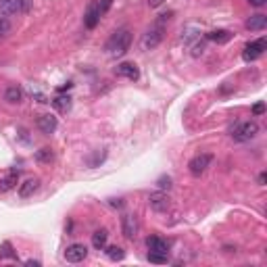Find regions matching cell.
Here are the masks:
<instances>
[{"label": "cell", "instance_id": "1f68e13d", "mask_svg": "<svg viewBox=\"0 0 267 267\" xmlns=\"http://www.w3.org/2000/svg\"><path fill=\"white\" fill-rule=\"evenodd\" d=\"M25 265H30V267H40V261H34V259H30V261H25Z\"/></svg>", "mask_w": 267, "mask_h": 267}, {"label": "cell", "instance_id": "484cf974", "mask_svg": "<svg viewBox=\"0 0 267 267\" xmlns=\"http://www.w3.org/2000/svg\"><path fill=\"white\" fill-rule=\"evenodd\" d=\"M157 186H159L161 190H169V188H171V177H167V175L159 177V182H157Z\"/></svg>", "mask_w": 267, "mask_h": 267}, {"label": "cell", "instance_id": "6da1fadb", "mask_svg": "<svg viewBox=\"0 0 267 267\" xmlns=\"http://www.w3.org/2000/svg\"><path fill=\"white\" fill-rule=\"evenodd\" d=\"M169 17H171V13H169V15H161V17L144 32L142 40H140V46H142V50H152V48H157V46L161 44L163 34H165V23L169 21Z\"/></svg>", "mask_w": 267, "mask_h": 267}, {"label": "cell", "instance_id": "9a60e30c", "mask_svg": "<svg viewBox=\"0 0 267 267\" xmlns=\"http://www.w3.org/2000/svg\"><path fill=\"white\" fill-rule=\"evenodd\" d=\"M21 11V0H0V15H17Z\"/></svg>", "mask_w": 267, "mask_h": 267}, {"label": "cell", "instance_id": "5b68a950", "mask_svg": "<svg viewBox=\"0 0 267 267\" xmlns=\"http://www.w3.org/2000/svg\"><path fill=\"white\" fill-rule=\"evenodd\" d=\"M213 163V157H211V154H196V157L188 163V169H190V173L192 175H203L207 169H209V165Z\"/></svg>", "mask_w": 267, "mask_h": 267}, {"label": "cell", "instance_id": "cb8c5ba5", "mask_svg": "<svg viewBox=\"0 0 267 267\" xmlns=\"http://www.w3.org/2000/svg\"><path fill=\"white\" fill-rule=\"evenodd\" d=\"M148 261L150 263H159V265H165L167 263V255H163V252H148Z\"/></svg>", "mask_w": 267, "mask_h": 267}, {"label": "cell", "instance_id": "7a4b0ae2", "mask_svg": "<svg viewBox=\"0 0 267 267\" xmlns=\"http://www.w3.org/2000/svg\"><path fill=\"white\" fill-rule=\"evenodd\" d=\"M130 44H132V32L130 30H119L109 38L105 48H107V52L111 54V57H123V54L130 50Z\"/></svg>", "mask_w": 267, "mask_h": 267}, {"label": "cell", "instance_id": "4316f807", "mask_svg": "<svg viewBox=\"0 0 267 267\" xmlns=\"http://www.w3.org/2000/svg\"><path fill=\"white\" fill-rule=\"evenodd\" d=\"M203 52H205V42H196L192 48V57H201Z\"/></svg>", "mask_w": 267, "mask_h": 267}, {"label": "cell", "instance_id": "2e32d148", "mask_svg": "<svg viewBox=\"0 0 267 267\" xmlns=\"http://www.w3.org/2000/svg\"><path fill=\"white\" fill-rule=\"evenodd\" d=\"M246 27L250 32H261L267 27V17L261 15V13H257V15H252L250 19H246Z\"/></svg>", "mask_w": 267, "mask_h": 267}, {"label": "cell", "instance_id": "5bb4252c", "mask_svg": "<svg viewBox=\"0 0 267 267\" xmlns=\"http://www.w3.org/2000/svg\"><path fill=\"white\" fill-rule=\"evenodd\" d=\"M38 188H40V180L38 177H30V180H25L23 184H19V196H21V199H30Z\"/></svg>", "mask_w": 267, "mask_h": 267}, {"label": "cell", "instance_id": "30bf717a", "mask_svg": "<svg viewBox=\"0 0 267 267\" xmlns=\"http://www.w3.org/2000/svg\"><path fill=\"white\" fill-rule=\"evenodd\" d=\"M115 73L119 77H125V79H138L140 77V71H138V65L136 63H130V61H125V63H119L115 67Z\"/></svg>", "mask_w": 267, "mask_h": 267}, {"label": "cell", "instance_id": "83f0119b", "mask_svg": "<svg viewBox=\"0 0 267 267\" xmlns=\"http://www.w3.org/2000/svg\"><path fill=\"white\" fill-rule=\"evenodd\" d=\"M98 7H101V13L105 15V13L109 11V7H111V0H98Z\"/></svg>", "mask_w": 267, "mask_h": 267}, {"label": "cell", "instance_id": "f1b7e54d", "mask_svg": "<svg viewBox=\"0 0 267 267\" xmlns=\"http://www.w3.org/2000/svg\"><path fill=\"white\" fill-rule=\"evenodd\" d=\"M252 113H255V115H263L265 113V105L263 103H257L255 107H252Z\"/></svg>", "mask_w": 267, "mask_h": 267}, {"label": "cell", "instance_id": "d6a6232c", "mask_svg": "<svg viewBox=\"0 0 267 267\" xmlns=\"http://www.w3.org/2000/svg\"><path fill=\"white\" fill-rule=\"evenodd\" d=\"M265 180H267V175H265V173H261V175H259V184H261V186L265 184Z\"/></svg>", "mask_w": 267, "mask_h": 267}, {"label": "cell", "instance_id": "3957f363", "mask_svg": "<svg viewBox=\"0 0 267 267\" xmlns=\"http://www.w3.org/2000/svg\"><path fill=\"white\" fill-rule=\"evenodd\" d=\"M259 134V125L255 121H242V123H236L234 128H230V136L238 142H248Z\"/></svg>", "mask_w": 267, "mask_h": 267}, {"label": "cell", "instance_id": "52a82bcc", "mask_svg": "<svg viewBox=\"0 0 267 267\" xmlns=\"http://www.w3.org/2000/svg\"><path fill=\"white\" fill-rule=\"evenodd\" d=\"M86 257H88L86 244L75 242V244H69V246L65 248V259H67L69 263H79V261H83Z\"/></svg>", "mask_w": 267, "mask_h": 267}, {"label": "cell", "instance_id": "ac0fdd59", "mask_svg": "<svg viewBox=\"0 0 267 267\" xmlns=\"http://www.w3.org/2000/svg\"><path fill=\"white\" fill-rule=\"evenodd\" d=\"M5 101L11 103V105H19L23 101V90L17 88V86H9L7 92H5Z\"/></svg>", "mask_w": 267, "mask_h": 267}, {"label": "cell", "instance_id": "4dcf8cb0", "mask_svg": "<svg viewBox=\"0 0 267 267\" xmlns=\"http://www.w3.org/2000/svg\"><path fill=\"white\" fill-rule=\"evenodd\" d=\"M248 3H250L252 7H265L267 0H248Z\"/></svg>", "mask_w": 267, "mask_h": 267}, {"label": "cell", "instance_id": "d4e9b609", "mask_svg": "<svg viewBox=\"0 0 267 267\" xmlns=\"http://www.w3.org/2000/svg\"><path fill=\"white\" fill-rule=\"evenodd\" d=\"M11 21L7 19V17H0V38H5V36H9L11 34Z\"/></svg>", "mask_w": 267, "mask_h": 267}, {"label": "cell", "instance_id": "8fae6325", "mask_svg": "<svg viewBox=\"0 0 267 267\" xmlns=\"http://www.w3.org/2000/svg\"><path fill=\"white\" fill-rule=\"evenodd\" d=\"M36 125H38V130L42 132V134H46V136H50L54 130H57V117L54 115H40L38 117V121H36Z\"/></svg>", "mask_w": 267, "mask_h": 267}, {"label": "cell", "instance_id": "7c38bea8", "mask_svg": "<svg viewBox=\"0 0 267 267\" xmlns=\"http://www.w3.org/2000/svg\"><path fill=\"white\" fill-rule=\"evenodd\" d=\"M146 246L152 252H163V255L169 252V242L163 240V238H159V236H148L146 238Z\"/></svg>", "mask_w": 267, "mask_h": 267}, {"label": "cell", "instance_id": "44dd1931", "mask_svg": "<svg viewBox=\"0 0 267 267\" xmlns=\"http://www.w3.org/2000/svg\"><path fill=\"white\" fill-rule=\"evenodd\" d=\"M105 252H107V257L111 261H123V257H125V252H123L121 246H109Z\"/></svg>", "mask_w": 267, "mask_h": 267}, {"label": "cell", "instance_id": "4fadbf2b", "mask_svg": "<svg viewBox=\"0 0 267 267\" xmlns=\"http://www.w3.org/2000/svg\"><path fill=\"white\" fill-rule=\"evenodd\" d=\"M19 184V169H11L3 180H0V192H9V190H13Z\"/></svg>", "mask_w": 267, "mask_h": 267}, {"label": "cell", "instance_id": "277c9868", "mask_svg": "<svg viewBox=\"0 0 267 267\" xmlns=\"http://www.w3.org/2000/svg\"><path fill=\"white\" fill-rule=\"evenodd\" d=\"M265 48H267V40H265V38H261V40H257V42H250V44H246L244 50H242V59H244L246 63L257 61L261 54H263Z\"/></svg>", "mask_w": 267, "mask_h": 267}, {"label": "cell", "instance_id": "9c48e42d", "mask_svg": "<svg viewBox=\"0 0 267 267\" xmlns=\"http://www.w3.org/2000/svg\"><path fill=\"white\" fill-rule=\"evenodd\" d=\"M121 232H123V236L128 238V240H134V238L138 236V219L134 215H130V213H125L121 217Z\"/></svg>", "mask_w": 267, "mask_h": 267}, {"label": "cell", "instance_id": "ba28073f", "mask_svg": "<svg viewBox=\"0 0 267 267\" xmlns=\"http://www.w3.org/2000/svg\"><path fill=\"white\" fill-rule=\"evenodd\" d=\"M148 205L152 211H157V213H165V211L171 207V201H169V196L163 192H152L148 196Z\"/></svg>", "mask_w": 267, "mask_h": 267}, {"label": "cell", "instance_id": "603a6c76", "mask_svg": "<svg viewBox=\"0 0 267 267\" xmlns=\"http://www.w3.org/2000/svg\"><path fill=\"white\" fill-rule=\"evenodd\" d=\"M0 257H5V259H15L17 257V252H13V244L11 242L0 244Z\"/></svg>", "mask_w": 267, "mask_h": 267}, {"label": "cell", "instance_id": "d6986e66", "mask_svg": "<svg viewBox=\"0 0 267 267\" xmlns=\"http://www.w3.org/2000/svg\"><path fill=\"white\" fill-rule=\"evenodd\" d=\"M107 238H109L107 230H96V232L92 234V246H94L96 250H105V246H107Z\"/></svg>", "mask_w": 267, "mask_h": 267}, {"label": "cell", "instance_id": "8992f818", "mask_svg": "<svg viewBox=\"0 0 267 267\" xmlns=\"http://www.w3.org/2000/svg\"><path fill=\"white\" fill-rule=\"evenodd\" d=\"M101 17H103V13H101V7H98V0H92L86 13H83V25H86L88 30H94L98 21H101Z\"/></svg>", "mask_w": 267, "mask_h": 267}, {"label": "cell", "instance_id": "e0dca14e", "mask_svg": "<svg viewBox=\"0 0 267 267\" xmlns=\"http://www.w3.org/2000/svg\"><path fill=\"white\" fill-rule=\"evenodd\" d=\"M232 38H234V34L228 32V30H213V32L207 34V40L217 42V44H226V42H230Z\"/></svg>", "mask_w": 267, "mask_h": 267}, {"label": "cell", "instance_id": "836d02e7", "mask_svg": "<svg viewBox=\"0 0 267 267\" xmlns=\"http://www.w3.org/2000/svg\"><path fill=\"white\" fill-rule=\"evenodd\" d=\"M111 205H113V207H121V205H123V203H121V201H119V199H117V201H115V199H113V201H111Z\"/></svg>", "mask_w": 267, "mask_h": 267}, {"label": "cell", "instance_id": "f546056e", "mask_svg": "<svg viewBox=\"0 0 267 267\" xmlns=\"http://www.w3.org/2000/svg\"><path fill=\"white\" fill-rule=\"evenodd\" d=\"M163 3H165V0H148V7L150 9H159Z\"/></svg>", "mask_w": 267, "mask_h": 267}, {"label": "cell", "instance_id": "7402d4cb", "mask_svg": "<svg viewBox=\"0 0 267 267\" xmlns=\"http://www.w3.org/2000/svg\"><path fill=\"white\" fill-rule=\"evenodd\" d=\"M52 105H54V109H59V111H67L69 107H71V98H69V96H57L52 101Z\"/></svg>", "mask_w": 267, "mask_h": 267}, {"label": "cell", "instance_id": "ffe728a7", "mask_svg": "<svg viewBox=\"0 0 267 267\" xmlns=\"http://www.w3.org/2000/svg\"><path fill=\"white\" fill-rule=\"evenodd\" d=\"M54 159V154H52V148H48V146H44V148H40L38 152H36V161L38 163H42V165H46V163H50Z\"/></svg>", "mask_w": 267, "mask_h": 267}]
</instances>
